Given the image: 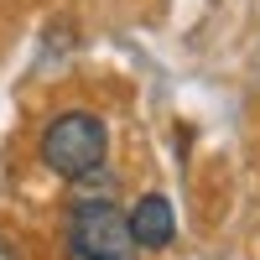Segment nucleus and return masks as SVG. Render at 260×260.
Wrapping results in <instances>:
<instances>
[{
  "label": "nucleus",
  "instance_id": "f257e3e1",
  "mask_svg": "<svg viewBox=\"0 0 260 260\" xmlns=\"http://www.w3.org/2000/svg\"><path fill=\"white\" fill-rule=\"evenodd\" d=\"M37 151H42V167L57 172L62 182H83V177H94L104 167V156H110V125H104L94 110H62V115L47 120Z\"/></svg>",
  "mask_w": 260,
  "mask_h": 260
},
{
  "label": "nucleus",
  "instance_id": "f03ea898",
  "mask_svg": "<svg viewBox=\"0 0 260 260\" xmlns=\"http://www.w3.org/2000/svg\"><path fill=\"white\" fill-rule=\"evenodd\" d=\"M62 245H68V260H136L125 213L110 198H78L62 224Z\"/></svg>",
  "mask_w": 260,
  "mask_h": 260
},
{
  "label": "nucleus",
  "instance_id": "7ed1b4c3",
  "mask_svg": "<svg viewBox=\"0 0 260 260\" xmlns=\"http://www.w3.org/2000/svg\"><path fill=\"white\" fill-rule=\"evenodd\" d=\"M125 229H130V240H136V250H167L177 240V208H172L167 192H146V198H136V208L125 213Z\"/></svg>",
  "mask_w": 260,
  "mask_h": 260
},
{
  "label": "nucleus",
  "instance_id": "20e7f679",
  "mask_svg": "<svg viewBox=\"0 0 260 260\" xmlns=\"http://www.w3.org/2000/svg\"><path fill=\"white\" fill-rule=\"evenodd\" d=\"M0 260H11V255H6V240H0Z\"/></svg>",
  "mask_w": 260,
  "mask_h": 260
}]
</instances>
